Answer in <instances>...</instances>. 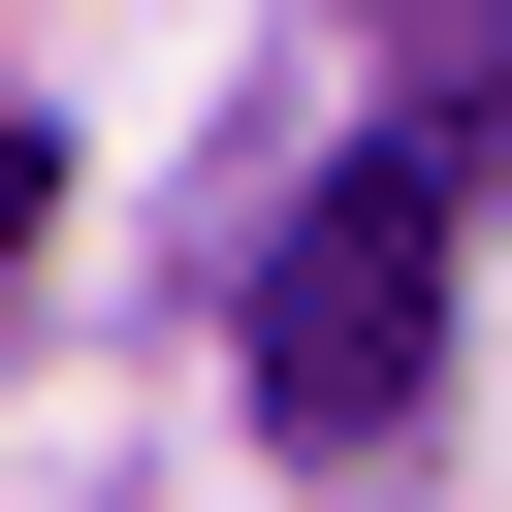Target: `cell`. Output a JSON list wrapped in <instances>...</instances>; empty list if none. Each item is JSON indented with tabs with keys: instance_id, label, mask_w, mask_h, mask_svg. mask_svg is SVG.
<instances>
[{
	"instance_id": "1",
	"label": "cell",
	"mask_w": 512,
	"mask_h": 512,
	"mask_svg": "<svg viewBox=\"0 0 512 512\" xmlns=\"http://www.w3.org/2000/svg\"><path fill=\"white\" fill-rule=\"evenodd\" d=\"M416 352H448V160H320L288 256H256V416L288 448H384Z\"/></svg>"
},
{
	"instance_id": "2",
	"label": "cell",
	"mask_w": 512,
	"mask_h": 512,
	"mask_svg": "<svg viewBox=\"0 0 512 512\" xmlns=\"http://www.w3.org/2000/svg\"><path fill=\"white\" fill-rule=\"evenodd\" d=\"M480 192H512V64H480Z\"/></svg>"
}]
</instances>
